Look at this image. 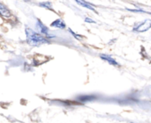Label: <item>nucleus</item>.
Listing matches in <instances>:
<instances>
[{
  "label": "nucleus",
  "instance_id": "nucleus-1",
  "mask_svg": "<svg viewBox=\"0 0 151 123\" xmlns=\"http://www.w3.org/2000/svg\"><path fill=\"white\" fill-rule=\"evenodd\" d=\"M26 35H27V41L30 45L39 46L42 44L50 43V41L45 36H43V35L40 34L39 33L34 31L30 27L26 28Z\"/></svg>",
  "mask_w": 151,
  "mask_h": 123
},
{
  "label": "nucleus",
  "instance_id": "nucleus-2",
  "mask_svg": "<svg viewBox=\"0 0 151 123\" xmlns=\"http://www.w3.org/2000/svg\"><path fill=\"white\" fill-rule=\"evenodd\" d=\"M35 26H36V28L38 29V31H39V33H40V34H42V35H43V36H45L46 38H51V37H54L53 35H51L50 34V30H49V28L40 20V19H37V21H36V24H35Z\"/></svg>",
  "mask_w": 151,
  "mask_h": 123
},
{
  "label": "nucleus",
  "instance_id": "nucleus-3",
  "mask_svg": "<svg viewBox=\"0 0 151 123\" xmlns=\"http://www.w3.org/2000/svg\"><path fill=\"white\" fill-rule=\"evenodd\" d=\"M151 27V20L150 19H146L145 21L140 23L139 25H137L136 26L134 27V31H136V32H140V33H142V32H145L147 30H149Z\"/></svg>",
  "mask_w": 151,
  "mask_h": 123
},
{
  "label": "nucleus",
  "instance_id": "nucleus-4",
  "mask_svg": "<svg viewBox=\"0 0 151 123\" xmlns=\"http://www.w3.org/2000/svg\"><path fill=\"white\" fill-rule=\"evenodd\" d=\"M100 57L103 59V60H104L105 62H107L109 64H111V65H113V66H119L120 64L113 58V57H111V55H105V54H101L100 55Z\"/></svg>",
  "mask_w": 151,
  "mask_h": 123
},
{
  "label": "nucleus",
  "instance_id": "nucleus-5",
  "mask_svg": "<svg viewBox=\"0 0 151 123\" xmlns=\"http://www.w3.org/2000/svg\"><path fill=\"white\" fill-rule=\"evenodd\" d=\"M97 99V96L96 95H94V94H90V95H81L79 96L76 100L77 101L79 102H88V101H92V100H95Z\"/></svg>",
  "mask_w": 151,
  "mask_h": 123
},
{
  "label": "nucleus",
  "instance_id": "nucleus-6",
  "mask_svg": "<svg viewBox=\"0 0 151 123\" xmlns=\"http://www.w3.org/2000/svg\"><path fill=\"white\" fill-rule=\"evenodd\" d=\"M0 15L4 18H10L12 17V13L10 10L2 3H0Z\"/></svg>",
  "mask_w": 151,
  "mask_h": 123
},
{
  "label": "nucleus",
  "instance_id": "nucleus-7",
  "mask_svg": "<svg viewBox=\"0 0 151 123\" xmlns=\"http://www.w3.org/2000/svg\"><path fill=\"white\" fill-rule=\"evenodd\" d=\"M50 26L52 27H56V28H58V29H64V28H65V22L61 18H58L56 20H54L51 23Z\"/></svg>",
  "mask_w": 151,
  "mask_h": 123
},
{
  "label": "nucleus",
  "instance_id": "nucleus-8",
  "mask_svg": "<svg viewBox=\"0 0 151 123\" xmlns=\"http://www.w3.org/2000/svg\"><path fill=\"white\" fill-rule=\"evenodd\" d=\"M76 3H77L78 4H80V5H81V6H83V7L87 8V9H88V10H91V11H95V12H96V13H97L96 10L94 8V6H93L90 3L86 2V1H81V0H77V1H76Z\"/></svg>",
  "mask_w": 151,
  "mask_h": 123
},
{
  "label": "nucleus",
  "instance_id": "nucleus-9",
  "mask_svg": "<svg viewBox=\"0 0 151 123\" xmlns=\"http://www.w3.org/2000/svg\"><path fill=\"white\" fill-rule=\"evenodd\" d=\"M40 5H41V6H43V7H45L46 9H52V8H51V4H50V2H44V3H41V4H40Z\"/></svg>",
  "mask_w": 151,
  "mask_h": 123
},
{
  "label": "nucleus",
  "instance_id": "nucleus-10",
  "mask_svg": "<svg viewBox=\"0 0 151 123\" xmlns=\"http://www.w3.org/2000/svg\"><path fill=\"white\" fill-rule=\"evenodd\" d=\"M69 32H70V33H72V34H73V36H74V37L76 38V39H77V40H81V39H82L81 35H80V34H77V33H74L73 31H72L71 29H69Z\"/></svg>",
  "mask_w": 151,
  "mask_h": 123
},
{
  "label": "nucleus",
  "instance_id": "nucleus-11",
  "mask_svg": "<svg viewBox=\"0 0 151 123\" xmlns=\"http://www.w3.org/2000/svg\"><path fill=\"white\" fill-rule=\"evenodd\" d=\"M85 21L88 22V23H96V21L93 20V19H91L90 18H85Z\"/></svg>",
  "mask_w": 151,
  "mask_h": 123
}]
</instances>
